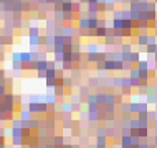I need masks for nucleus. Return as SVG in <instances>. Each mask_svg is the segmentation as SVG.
<instances>
[{"mask_svg": "<svg viewBox=\"0 0 157 148\" xmlns=\"http://www.w3.org/2000/svg\"><path fill=\"white\" fill-rule=\"evenodd\" d=\"M73 63H79V59H81V53H73Z\"/></svg>", "mask_w": 157, "mask_h": 148, "instance_id": "9", "label": "nucleus"}, {"mask_svg": "<svg viewBox=\"0 0 157 148\" xmlns=\"http://www.w3.org/2000/svg\"><path fill=\"white\" fill-rule=\"evenodd\" d=\"M137 148H149V145H147V143H141V145H139Z\"/></svg>", "mask_w": 157, "mask_h": 148, "instance_id": "13", "label": "nucleus"}, {"mask_svg": "<svg viewBox=\"0 0 157 148\" xmlns=\"http://www.w3.org/2000/svg\"><path fill=\"white\" fill-rule=\"evenodd\" d=\"M73 64H75V63H63V69L71 71V69H73Z\"/></svg>", "mask_w": 157, "mask_h": 148, "instance_id": "8", "label": "nucleus"}, {"mask_svg": "<svg viewBox=\"0 0 157 148\" xmlns=\"http://www.w3.org/2000/svg\"><path fill=\"white\" fill-rule=\"evenodd\" d=\"M61 110H63V114H71V112L75 110V109H73V104H70V102H63Z\"/></svg>", "mask_w": 157, "mask_h": 148, "instance_id": "2", "label": "nucleus"}, {"mask_svg": "<svg viewBox=\"0 0 157 148\" xmlns=\"http://www.w3.org/2000/svg\"><path fill=\"white\" fill-rule=\"evenodd\" d=\"M98 146H106V142H108V138H106V135H98Z\"/></svg>", "mask_w": 157, "mask_h": 148, "instance_id": "5", "label": "nucleus"}, {"mask_svg": "<svg viewBox=\"0 0 157 148\" xmlns=\"http://www.w3.org/2000/svg\"><path fill=\"white\" fill-rule=\"evenodd\" d=\"M28 36H41L40 35V30H38L36 27H32L30 30H28Z\"/></svg>", "mask_w": 157, "mask_h": 148, "instance_id": "6", "label": "nucleus"}, {"mask_svg": "<svg viewBox=\"0 0 157 148\" xmlns=\"http://www.w3.org/2000/svg\"><path fill=\"white\" fill-rule=\"evenodd\" d=\"M73 86V79L71 78H65V87H71Z\"/></svg>", "mask_w": 157, "mask_h": 148, "instance_id": "11", "label": "nucleus"}, {"mask_svg": "<svg viewBox=\"0 0 157 148\" xmlns=\"http://www.w3.org/2000/svg\"><path fill=\"white\" fill-rule=\"evenodd\" d=\"M32 115H33V114L28 110V109L20 110V120H22V122H30L32 120Z\"/></svg>", "mask_w": 157, "mask_h": 148, "instance_id": "1", "label": "nucleus"}, {"mask_svg": "<svg viewBox=\"0 0 157 148\" xmlns=\"http://www.w3.org/2000/svg\"><path fill=\"white\" fill-rule=\"evenodd\" d=\"M40 127V120H35V118H32V130H35Z\"/></svg>", "mask_w": 157, "mask_h": 148, "instance_id": "10", "label": "nucleus"}, {"mask_svg": "<svg viewBox=\"0 0 157 148\" xmlns=\"http://www.w3.org/2000/svg\"><path fill=\"white\" fill-rule=\"evenodd\" d=\"M76 12H79V3L73 2V13H76Z\"/></svg>", "mask_w": 157, "mask_h": 148, "instance_id": "12", "label": "nucleus"}, {"mask_svg": "<svg viewBox=\"0 0 157 148\" xmlns=\"http://www.w3.org/2000/svg\"><path fill=\"white\" fill-rule=\"evenodd\" d=\"M45 102L48 105H55V102H56V96L55 94H46L45 96Z\"/></svg>", "mask_w": 157, "mask_h": 148, "instance_id": "3", "label": "nucleus"}, {"mask_svg": "<svg viewBox=\"0 0 157 148\" xmlns=\"http://www.w3.org/2000/svg\"><path fill=\"white\" fill-rule=\"evenodd\" d=\"M73 148H79V146H78V145H73Z\"/></svg>", "mask_w": 157, "mask_h": 148, "instance_id": "14", "label": "nucleus"}, {"mask_svg": "<svg viewBox=\"0 0 157 148\" xmlns=\"http://www.w3.org/2000/svg\"><path fill=\"white\" fill-rule=\"evenodd\" d=\"M53 91H55V92H53L55 96H63V94H65V87H63V86H56Z\"/></svg>", "mask_w": 157, "mask_h": 148, "instance_id": "7", "label": "nucleus"}, {"mask_svg": "<svg viewBox=\"0 0 157 148\" xmlns=\"http://www.w3.org/2000/svg\"><path fill=\"white\" fill-rule=\"evenodd\" d=\"M137 41H139V45H141V46H149V36H147V35H141L137 38Z\"/></svg>", "mask_w": 157, "mask_h": 148, "instance_id": "4", "label": "nucleus"}]
</instances>
